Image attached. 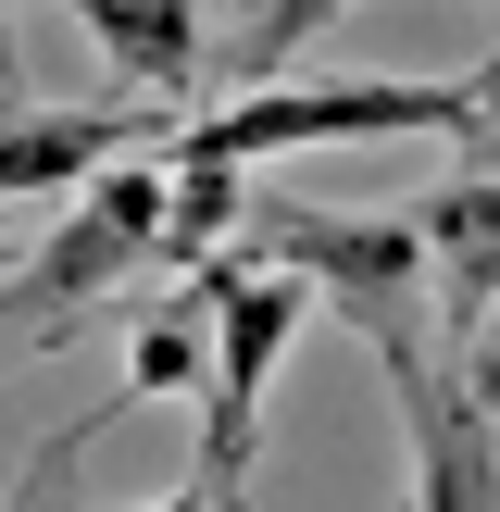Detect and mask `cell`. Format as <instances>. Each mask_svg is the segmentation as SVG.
I'll use <instances>...</instances> for the list:
<instances>
[{"instance_id":"obj_12","label":"cell","mask_w":500,"mask_h":512,"mask_svg":"<svg viewBox=\"0 0 500 512\" xmlns=\"http://www.w3.org/2000/svg\"><path fill=\"white\" fill-rule=\"evenodd\" d=\"M113 413H125V400H113ZM113 413H75V425H50V450H38V463H25V488L0 500V512H63V475L88 463V438H100V425H113Z\"/></svg>"},{"instance_id":"obj_16","label":"cell","mask_w":500,"mask_h":512,"mask_svg":"<svg viewBox=\"0 0 500 512\" xmlns=\"http://www.w3.org/2000/svg\"><path fill=\"white\" fill-rule=\"evenodd\" d=\"M463 150H475V163H500V113H488V125H475V138H463Z\"/></svg>"},{"instance_id":"obj_6","label":"cell","mask_w":500,"mask_h":512,"mask_svg":"<svg viewBox=\"0 0 500 512\" xmlns=\"http://www.w3.org/2000/svg\"><path fill=\"white\" fill-rule=\"evenodd\" d=\"M163 138V100H75V113H38V100H0V213H38V200H75L113 150Z\"/></svg>"},{"instance_id":"obj_10","label":"cell","mask_w":500,"mask_h":512,"mask_svg":"<svg viewBox=\"0 0 500 512\" xmlns=\"http://www.w3.org/2000/svg\"><path fill=\"white\" fill-rule=\"evenodd\" d=\"M200 350H213V313H200V275H175V300H150V313H138L125 400H200Z\"/></svg>"},{"instance_id":"obj_5","label":"cell","mask_w":500,"mask_h":512,"mask_svg":"<svg viewBox=\"0 0 500 512\" xmlns=\"http://www.w3.org/2000/svg\"><path fill=\"white\" fill-rule=\"evenodd\" d=\"M375 363L413 438V512H500V413L450 375V350H425L413 325V338H375Z\"/></svg>"},{"instance_id":"obj_9","label":"cell","mask_w":500,"mask_h":512,"mask_svg":"<svg viewBox=\"0 0 500 512\" xmlns=\"http://www.w3.org/2000/svg\"><path fill=\"white\" fill-rule=\"evenodd\" d=\"M238 225H250L238 163H175V150H163V225H150V263H163V275H188V263H213Z\"/></svg>"},{"instance_id":"obj_14","label":"cell","mask_w":500,"mask_h":512,"mask_svg":"<svg viewBox=\"0 0 500 512\" xmlns=\"http://www.w3.org/2000/svg\"><path fill=\"white\" fill-rule=\"evenodd\" d=\"M138 512H225V500H213V488L188 475V488H163V500H138Z\"/></svg>"},{"instance_id":"obj_8","label":"cell","mask_w":500,"mask_h":512,"mask_svg":"<svg viewBox=\"0 0 500 512\" xmlns=\"http://www.w3.org/2000/svg\"><path fill=\"white\" fill-rule=\"evenodd\" d=\"M50 13H75L100 38V63H113V88H138V100H188L200 88V63H213V38H200V0H50Z\"/></svg>"},{"instance_id":"obj_4","label":"cell","mask_w":500,"mask_h":512,"mask_svg":"<svg viewBox=\"0 0 500 512\" xmlns=\"http://www.w3.org/2000/svg\"><path fill=\"white\" fill-rule=\"evenodd\" d=\"M238 238L263 263H288L313 300H338L363 338H413L425 325V238H413V213H313V200H275Z\"/></svg>"},{"instance_id":"obj_13","label":"cell","mask_w":500,"mask_h":512,"mask_svg":"<svg viewBox=\"0 0 500 512\" xmlns=\"http://www.w3.org/2000/svg\"><path fill=\"white\" fill-rule=\"evenodd\" d=\"M450 375H463V388H475V400H488V413H500V300H488V313H475V338L450 350Z\"/></svg>"},{"instance_id":"obj_11","label":"cell","mask_w":500,"mask_h":512,"mask_svg":"<svg viewBox=\"0 0 500 512\" xmlns=\"http://www.w3.org/2000/svg\"><path fill=\"white\" fill-rule=\"evenodd\" d=\"M350 0H263V13H250V38H238V88H263V75H288L300 50L325 38V25H338Z\"/></svg>"},{"instance_id":"obj_1","label":"cell","mask_w":500,"mask_h":512,"mask_svg":"<svg viewBox=\"0 0 500 512\" xmlns=\"http://www.w3.org/2000/svg\"><path fill=\"white\" fill-rule=\"evenodd\" d=\"M500 113V63L488 75H325V88H288V75H263V88L213 100L200 125H175V163H275V150H325V138H475V125Z\"/></svg>"},{"instance_id":"obj_7","label":"cell","mask_w":500,"mask_h":512,"mask_svg":"<svg viewBox=\"0 0 500 512\" xmlns=\"http://www.w3.org/2000/svg\"><path fill=\"white\" fill-rule=\"evenodd\" d=\"M413 238H425V288H438V350L475 338V313L500 300V163H463L413 200Z\"/></svg>"},{"instance_id":"obj_3","label":"cell","mask_w":500,"mask_h":512,"mask_svg":"<svg viewBox=\"0 0 500 512\" xmlns=\"http://www.w3.org/2000/svg\"><path fill=\"white\" fill-rule=\"evenodd\" d=\"M150 225H163V150H113V163L75 188V213L50 225L25 263H0V363L50 350L88 300H113L150 263Z\"/></svg>"},{"instance_id":"obj_15","label":"cell","mask_w":500,"mask_h":512,"mask_svg":"<svg viewBox=\"0 0 500 512\" xmlns=\"http://www.w3.org/2000/svg\"><path fill=\"white\" fill-rule=\"evenodd\" d=\"M0 100H25V63H13V38H0Z\"/></svg>"},{"instance_id":"obj_2","label":"cell","mask_w":500,"mask_h":512,"mask_svg":"<svg viewBox=\"0 0 500 512\" xmlns=\"http://www.w3.org/2000/svg\"><path fill=\"white\" fill-rule=\"evenodd\" d=\"M188 275H200V313H213V350H200V450H188V475L238 512V500H250V450H263V388H275V363H288V338L313 325V288H300L288 263H263L250 238H225L213 263H188Z\"/></svg>"}]
</instances>
